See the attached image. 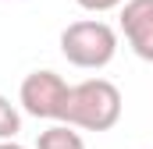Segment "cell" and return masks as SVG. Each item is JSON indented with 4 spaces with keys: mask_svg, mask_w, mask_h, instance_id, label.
Listing matches in <instances>:
<instances>
[{
    "mask_svg": "<svg viewBox=\"0 0 153 149\" xmlns=\"http://www.w3.org/2000/svg\"><path fill=\"white\" fill-rule=\"evenodd\" d=\"M18 131H22V117L7 96H0V142H14Z\"/></svg>",
    "mask_w": 153,
    "mask_h": 149,
    "instance_id": "6",
    "label": "cell"
},
{
    "mask_svg": "<svg viewBox=\"0 0 153 149\" xmlns=\"http://www.w3.org/2000/svg\"><path fill=\"white\" fill-rule=\"evenodd\" d=\"M0 149H25V146H18V142H0Z\"/></svg>",
    "mask_w": 153,
    "mask_h": 149,
    "instance_id": "8",
    "label": "cell"
},
{
    "mask_svg": "<svg viewBox=\"0 0 153 149\" xmlns=\"http://www.w3.org/2000/svg\"><path fill=\"white\" fill-rule=\"evenodd\" d=\"M61 53L75 68L100 71V68H107L114 60V53H117V32L107 21H71L61 32Z\"/></svg>",
    "mask_w": 153,
    "mask_h": 149,
    "instance_id": "2",
    "label": "cell"
},
{
    "mask_svg": "<svg viewBox=\"0 0 153 149\" xmlns=\"http://www.w3.org/2000/svg\"><path fill=\"white\" fill-rule=\"evenodd\" d=\"M117 117H121V92H117V85L107 82V78H85V82L71 85L61 124L85 128V131H111L117 124Z\"/></svg>",
    "mask_w": 153,
    "mask_h": 149,
    "instance_id": "1",
    "label": "cell"
},
{
    "mask_svg": "<svg viewBox=\"0 0 153 149\" xmlns=\"http://www.w3.org/2000/svg\"><path fill=\"white\" fill-rule=\"evenodd\" d=\"M121 32L143 60H153V0H128L125 4Z\"/></svg>",
    "mask_w": 153,
    "mask_h": 149,
    "instance_id": "4",
    "label": "cell"
},
{
    "mask_svg": "<svg viewBox=\"0 0 153 149\" xmlns=\"http://www.w3.org/2000/svg\"><path fill=\"white\" fill-rule=\"evenodd\" d=\"M82 11H93V14H103V11H114L121 0H75Z\"/></svg>",
    "mask_w": 153,
    "mask_h": 149,
    "instance_id": "7",
    "label": "cell"
},
{
    "mask_svg": "<svg viewBox=\"0 0 153 149\" xmlns=\"http://www.w3.org/2000/svg\"><path fill=\"white\" fill-rule=\"evenodd\" d=\"M36 149H85V142L71 124H53V128L39 131Z\"/></svg>",
    "mask_w": 153,
    "mask_h": 149,
    "instance_id": "5",
    "label": "cell"
},
{
    "mask_svg": "<svg viewBox=\"0 0 153 149\" xmlns=\"http://www.w3.org/2000/svg\"><path fill=\"white\" fill-rule=\"evenodd\" d=\"M68 92H71V85L57 71H32V74H25L18 100H22L25 114H32V117L61 121L64 117V103H68Z\"/></svg>",
    "mask_w": 153,
    "mask_h": 149,
    "instance_id": "3",
    "label": "cell"
}]
</instances>
